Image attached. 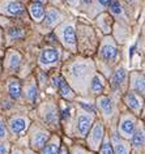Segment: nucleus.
<instances>
[{"mask_svg":"<svg viewBox=\"0 0 145 154\" xmlns=\"http://www.w3.org/2000/svg\"><path fill=\"white\" fill-rule=\"evenodd\" d=\"M39 60H41V64H46V65L55 63V61L59 60V51L56 48H51V47L45 48L41 54Z\"/></svg>","mask_w":145,"mask_h":154,"instance_id":"f257e3e1","label":"nucleus"},{"mask_svg":"<svg viewBox=\"0 0 145 154\" xmlns=\"http://www.w3.org/2000/svg\"><path fill=\"white\" fill-rule=\"evenodd\" d=\"M91 122H93V116L91 115H86V114H81L77 118V131L81 136H85L89 131Z\"/></svg>","mask_w":145,"mask_h":154,"instance_id":"f03ea898","label":"nucleus"},{"mask_svg":"<svg viewBox=\"0 0 145 154\" xmlns=\"http://www.w3.org/2000/svg\"><path fill=\"white\" fill-rule=\"evenodd\" d=\"M3 12H5L7 14H11V16H17L22 12V5L18 2H14V0H9L3 4L2 8Z\"/></svg>","mask_w":145,"mask_h":154,"instance_id":"7ed1b4c3","label":"nucleus"},{"mask_svg":"<svg viewBox=\"0 0 145 154\" xmlns=\"http://www.w3.org/2000/svg\"><path fill=\"white\" fill-rule=\"evenodd\" d=\"M133 131H135V120L132 118H125L120 124V133L123 134L124 137H132Z\"/></svg>","mask_w":145,"mask_h":154,"instance_id":"20e7f679","label":"nucleus"},{"mask_svg":"<svg viewBox=\"0 0 145 154\" xmlns=\"http://www.w3.org/2000/svg\"><path fill=\"white\" fill-rule=\"evenodd\" d=\"M116 54H118V50L115 47V45H113V43H105L103 46H102V48H101L102 57H103L105 60H107V61L115 59Z\"/></svg>","mask_w":145,"mask_h":154,"instance_id":"39448f33","label":"nucleus"},{"mask_svg":"<svg viewBox=\"0 0 145 154\" xmlns=\"http://www.w3.org/2000/svg\"><path fill=\"white\" fill-rule=\"evenodd\" d=\"M9 127H11V131H12V132L20 133L28 127V120L24 119V118H14V119L11 120Z\"/></svg>","mask_w":145,"mask_h":154,"instance_id":"423d86ee","label":"nucleus"},{"mask_svg":"<svg viewBox=\"0 0 145 154\" xmlns=\"http://www.w3.org/2000/svg\"><path fill=\"white\" fill-rule=\"evenodd\" d=\"M63 38H64V42L71 46V47H75L76 45V34H75V29L72 25H68L64 28L63 30Z\"/></svg>","mask_w":145,"mask_h":154,"instance_id":"0eeeda50","label":"nucleus"},{"mask_svg":"<svg viewBox=\"0 0 145 154\" xmlns=\"http://www.w3.org/2000/svg\"><path fill=\"white\" fill-rule=\"evenodd\" d=\"M30 14H32V17L34 18V21L39 22L42 18H43V16H45V8H43V5L38 4V3L33 4L32 7H30Z\"/></svg>","mask_w":145,"mask_h":154,"instance_id":"6e6552de","label":"nucleus"},{"mask_svg":"<svg viewBox=\"0 0 145 154\" xmlns=\"http://www.w3.org/2000/svg\"><path fill=\"white\" fill-rule=\"evenodd\" d=\"M124 80H125V71H124V68H119L114 73V76L111 79V85L114 88H119L124 82Z\"/></svg>","mask_w":145,"mask_h":154,"instance_id":"1a4fd4ad","label":"nucleus"},{"mask_svg":"<svg viewBox=\"0 0 145 154\" xmlns=\"http://www.w3.org/2000/svg\"><path fill=\"white\" fill-rule=\"evenodd\" d=\"M59 18H60V13L56 9L51 8V9H48L47 12H46V20H45V22H46V25L52 26L54 24H56V21H59Z\"/></svg>","mask_w":145,"mask_h":154,"instance_id":"9d476101","label":"nucleus"},{"mask_svg":"<svg viewBox=\"0 0 145 154\" xmlns=\"http://www.w3.org/2000/svg\"><path fill=\"white\" fill-rule=\"evenodd\" d=\"M8 90H9V94L12 95V98H14V99L20 98V95H21L20 81H18V80H12L8 85Z\"/></svg>","mask_w":145,"mask_h":154,"instance_id":"9b49d317","label":"nucleus"},{"mask_svg":"<svg viewBox=\"0 0 145 154\" xmlns=\"http://www.w3.org/2000/svg\"><path fill=\"white\" fill-rule=\"evenodd\" d=\"M125 102H127V105L135 111H139L141 109L140 99L137 98V95H135L133 93H128L127 95H125Z\"/></svg>","mask_w":145,"mask_h":154,"instance_id":"f8f14e48","label":"nucleus"},{"mask_svg":"<svg viewBox=\"0 0 145 154\" xmlns=\"http://www.w3.org/2000/svg\"><path fill=\"white\" fill-rule=\"evenodd\" d=\"M43 118H45V120L47 122L48 124H55V123L58 122V116H56V110H55L52 106L46 107L45 114H43Z\"/></svg>","mask_w":145,"mask_h":154,"instance_id":"ddd939ff","label":"nucleus"},{"mask_svg":"<svg viewBox=\"0 0 145 154\" xmlns=\"http://www.w3.org/2000/svg\"><path fill=\"white\" fill-rule=\"evenodd\" d=\"M47 138H48V133H45V132H39V133H37L35 136L33 137V146H34L35 149L42 148V146H43V145L46 144Z\"/></svg>","mask_w":145,"mask_h":154,"instance_id":"4468645a","label":"nucleus"},{"mask_svg":"<svg viewBox=\"0 0 145 154\" xmlns=\"http://www.w3.org/2000/svg\"><path fill=\"white\" fill-rule=\"evenodd\" d=\"M115 152L114 154H128V146L125 142H122L118 140L116 136H114V148H113Z\"/></svg>","mask_w":145,"mask_h":154,"instance_id":"2eb2a0df","label":"nucleus"},{"mask_svg":"<svg viewBox=\"0 0 145 154\" xmlns=\"http://www.w3.org/2000/svg\"><path fill=\"white\" fill-rule=\"evenodd\" d=\"M98 102H100L101 110L103 111L106 115H110V114L113 112V103H111V101H110V98H107V97H102V98L98 99Z\"/></svg>","mask_w":145,"mask_h":154,"instance_id":"dca6fc26","label":"nucleus"},{"mask_svg":"<svg viewBox=\"0 0 145 154\" xmlns=\"http://www.w3.org/2000/svg\"><path fill=\"white\" fill-rule=\"evenodd\" d=\"M58 150H59V140H54L42 149V154H58Z\"/></svg>","mask_w":145,"mask_h":154,"instance_id":"f3484780","label":"nucleus"},{"mask_svg":"<svg viewBox=\"0 0 145 154\" xmlns=\"http://www.w3.org/2000/svg\"><path fill=\"white\" fill-rule=\"evenodd\" d=\"M132 136H133V141H132L133 146H135L136 149H140L141 146L144 145V131L139 129L136 133H133Z\"/></svg>","mask_w":145,"mask_h":154,"instance_id":"a211bd4d","label":"nucleus"},{"mask_svg":"<svg viewBox=\"0 0 145 154\" xmlns=\"http://www.w3.org/2000/svg\"><path fill=\"white\" fill-rule=\"evenodd\" d=\"M102 136H103V127L101 124H97L93 129V136H91V140H93L94 144H100L102 140Z\"/></svg>","mask_w":145,"mask_h":154,"instance_id":"6ab92c4d","label":"nucleus"},{"mask_svg":"<svg viewBox=\"0 0 145 154\" xmlns=\"http://www.w3.org/2000/svg\"><path fill=\"white\" fill-rule=\"evenodd\" d=\"M91 89H93L94 93H101L102 89H103V81L100 76H95L91 81Z\"/></svg>","mask_w":145,"mask_h":154,"instance_id":"aec40b11","label":"nucleus"},{"mask_svg":"<svg viewBox=\"0 0 145 154\" xmlns=\"http://www.w3.org/2000/svg\"><path fill=\"white\" fill-rule=\"evenodd\" d=\"M72 71H73V75H75L76 77H81L84 73L86 72V67H85V64L79 63V64H75V65H73Z\"/></svg>","mask_w":145,"mask_h":154,"instance_id":"412c9836","label":"nucleus"},{"mask_svg":"<svg viewBox=\"0 0 145 154\" xmlns=\"http://www.w3.org/2000/svg\"><path fill=\"white\" fill-rule=\"evenodd\" d=\"M59 90H60V94H62L64 98H68V99H69V98L73 97V93H72V90L69 89V86H68L67 84H64L62 88H59Z\"/></svg>","mask_w":145,"mask_h":154,"instance_id":"4be33fe9","label":"nucleus"},{"mask_svg":"<svg viewBox=\"0 0 145 154\" xmlns=\"http://www.w3.org/2000/svg\"><path fill=\"white\" fill-rule=\"evenodd\" d=\"M110 9H111V12L115 13V14H122V12H123L122 5L119 4V2H118V0H113L111 4H110Z\"/></svg>","mask_w":145,"mask_h":154,"instance_id":"5701e85b","label":"nucleus"},{"mask_svg":"<svg viewBox=\"0 0 145 154\" xmlns=\"http://www.w3.org/2000/svg\"><path fill=\"white\" fill-rule=\"evenodd\" d=\"M8 34H9V37H12V38H21L24 35V32L18 28H11Z\"/></svg>","mask_w":145,"mask_h":154,"instance_id":"b1692460","label":"nucleus"},{"mask_svg":"<svg viewBox=\"0 0 145 154\" xmlns=\"http://www.w3.org/2000/svg\"><path fill=\"white\" fill-rule=\"evenodd\" d=\"M20 60H21V56L18 55V54H13L12 57H11V68L12 69H16L18 67V64H20Z\"/></svg>","mask_w":145,"mask_h":154,"instance_id":"393cba45","label":"nucleus"},{"mask_svg":"<svg viewBox=\"0 0 145 154\" xmlns=\"http://www.w3.org/2000/svg\"><path fill=\"white\" fill-rule=\"evenodd\" d=\"M101 154H114V149H113V145L110 144V141H106L103 144L101 149Z\"/></svg>","mask_w":145,"mask_h":154,"instance_id":"a878e982","label":"nucleus"},{"mask_svg":"<svg viewBox=\"0 0 145 154\" xmlns=\"http://www.w3.org/2000/svg\"><path fill=\"white\" fill-rule=\"evenodd\" d=\"M135 89L140 93H144V79L143 77H137L135 80Z\"/></svg>","mask_w":145,"mask_h":154,"instance_id":"bb28decb","label":"nucleus"},{"mask_svg":"<svg viewBox=\"0 0 145 154\" xmlns=\"http://www.w3.org/2000/svg\"><path fill=\"white\" fill-rule=\"evenodd\" d=\"M26 95H28V98L30 101H35L37 98V88L35 86H30L28 91H26Z\"/></svg>","mask_w":145,"mask_h":154,"instance_id":"cd10ccee","label":"nucleus"},{"mask_svg":"<svg viewBox=\"0 0 145 154\" xmlns=\"http://www.w3.org/2000/svg\"><path fill=\"white\" fill-rule=\"evenodd\" d=\"M52 84H54V86H56L59 89V88H62L64 84H66V81H64V79L62 76H55L54 79H52Z\"/></svg>","mask_w":145,"mask_h":154,"instance_id":"c85d7f7f","label":"nucleus"},{"mask_svg":"<svg viewBox=\"0 0 145 154\" xmlns=\"http://www.w3.org/2000/svg\"><path fill=\"white\" fill-rule=\"evenodd\" d=\"M5 137H7V129L3 120L0 119V138H5Z\"/></svg>","mask_w":145,"mask_h":154,"instance_id":"c756f323","label":"nucleus"},{"mask_svg":"<svg viewBox=\"0 0 145 154\" xmlns=\"http://www.w3.org/2000/svg\"><path fill=\"white\" fill-rule=\"evenodd\" d=\"M8 145H5V144H0V154H8Z\"/></svg>","mask_w":145,"mask_h":154,"instance_id":"7c9ffc66","label":"nucleus"},{"mask_svg":"<svg viewBox=\"0 0 145 154\" xmlns=\"http://www.w3.org/2000/svg\"><path fill=\"white\" fill-rule=\"evenodd\" d=\"M67 3H69L71 5H77L79 4V0H67Z\"/></svg>","mask_w":145,"mask_h":154,"instance_id":"2f4dec72","label":"nucleus"},{"mask_svg":"<svg viewBox=\"0 0 145 154\" xmlns=\"http://www.w3.org/2000/svg\"><path fill=\"white\" fill-rule=\"evenodd\" d=\"M98 2H100V4H101V5H107L110 0H98Z\"/></svg>","mask_w":145,"mask_h":154,"instance_id":"473e14b6","label":"nucleus"},{"mask_svg":"<svg viewBox=\"0 0 145 154\" xmlns=\"http://www.w3.org/2000/svg\"><path fill=\"white\" fill-rule=\"evenodd\" d=\"M34 2H35V3H38V4H41V3H45L46 0H34Z\"/></svg>","mask_w":145,"mask_h":154,"instance_id":"72a5a7b5","label":"nucleus"},{"mask_svg":"<svg viewBox=\"0 0 145 154\" xmlns=\"http://www.w3.org/2000/svg\"><path fill=\"white\" fill-rule=\"evenodd\" d=\"M59 154H68V152H67V150H66V149H63V150H62V152H60Z\"/></svg>","mask_w":145,"mask_h":154,"instance_id":"f704fd0d","label":"nucleus"},{"mask_svg":"<svg viewBox=\"0 0 145 154\" xmlns=\"http://www.w3.org/2000/svg\"><path fill=\"white\" fill-rule=\"evenodd\" d=\"M91 2V0H84V3H86V4H88V3H90Z\"/></svg>","mask_w":145,"mask_h":154,"instance_id":"c9c22d12","label":"nucleus"},{"mask_svg":"<svg viewBox=\"0 0 145 154\" xmlns=\"http://www.w3.org/2000/svg\"><path fill=\"white\" fill-rule=\"evenodd\" d=\"M13 154H21V153H20V152H14Z\"/></svg>","mask_w":145,"mask_h":154,"instance_id":"e433bc0d","label":"nucleus"},{"mask_svg":"<svg viewBox=\"0 0 145 154\" xmlns=\"http://www.w3.org/2000/svg\"><path fill=\"white\" fill-rule=\"evenodd\" d=\"M76 154H84V153H80V152H79V153H76Z\"/></svg>","mask_w":145,"mask_h":154,"instance_id":"4c0bfd02","label":"nucleus"},{"mask_svg":"<svg viewBox=\"0 0 145 154\" xmlns=\"http://www.w3.org/2000/svg\"><path fill=\"white\" fill-rule=\"evenodd\" d=\"M127 2H133V0H127Z\"/></svg>","mask_w":145,"mask_h":154,"instance_id":"58836bf2","label":"nucleus"},{"mask_svg":"<svg viewBox=\"0 0 145 154\" xmlns=\"http://www.w3.org/2000/svg\"><path fill=\"white\" fill-rule=\"evenodd\" d=\"M29 154H33V153H29Z\"/></svg>","mask_w":145,"mask_h":154,"instance_id":"ea45409f","label":"nucleus"}]
</instances>
